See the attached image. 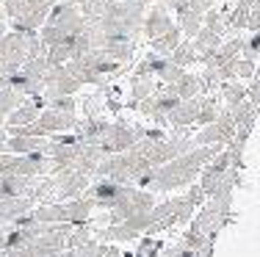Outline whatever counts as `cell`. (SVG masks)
Returning <instances> with one entry per match:
<instances>
[{
	"label": "cell",
	"mask_w": 260,
	"mask_h": 257,
	"mask_svg": "<svg viewBox=\"0 0 260 257\" xmlns=\"http://www.w3.org/2000/svg\"><path fill=\"white\" fill-rule=\"evenodd\" d=\"M164 89L169 91V94H175L177 100H188V97L202 94V81H200V75H197V72H188V69H185L175 83H166Z\"/></svg>",
	"instance_id": "9"
},
{
	"label": "cell",
	"mask_w": 260,
	"mask_h": 257,
	"mask_svg": "<svg viewBox=\"0 0 260 257\" xmlns=\"http://www.w3.org/2000/svg\"><path fill=\"white\" fill-rule=\"evenodd\" d=\"M155 89H158V81H155L152 75H144V72H133V78H130V105H136L139 100L150 97Z\"/></svg>",
	"instance_id": "10"
},
{
	"label": "cell",
	"mask_w": 260,
	"mask_h": 257,
	"mask_svg": "<svg viewBox=\"0 0 260 257\" xmlns=\"http://www.w3.org/2000/svg\"><path fill=\"white\" fill-rule=\"evenodd\" d=\"M180 39H183L180 28L172 25L166 33H160V36H155V39H150V50H152V53H160V56H169V53L177 47V42H180Z\"/></svg>",
	"instance_id": "12"
},
{
	"label": "cell",
	"mask_w": 260,
	"mask_h": 257,
	"mask_svg": "<svg viewBox=\"0 0 260 257\" xmlns=\"http://www.w3.org/2000/svg\"><path fill=\"white\" fill-rule=\"evenodd\" d=\"M169 61L185 69L188 64H200V56H197V50H194V45H191V39H180V42H177V47L169 53Z\"/></svg>",
	"instance_id": "13"
},
{
	"label": "cell",
	"mask_w": 260,
	"mask_h": 257,
	"mask_svg": "<svg viewBox=\"0 0 260 257\" xmlns=\"http://www.w3.org/2000/svg\"><path fill=\"white\" fill-rule=\"evenodd\" d=\"M221 39H224V36L213 33V30H210V28H205V25H202L200 30H197V36H194V39H191V45H194L197 56H200V61H202V58H208L210 53H213L216 47L221 45Z\"/></svg>",
	"instance_id": "11"
},
{
	"label": "cell",
	"mask_w": 260,
	"mask_h": 257,
	"mask_svg": "<svg viewBox=\"0 0 260 257\" xmlns=\"http://www.w3.org/2000/svg\"><path fill=\"white\" fill-rule=\"evenodd\" d=\"M3 144H6V130H0V152H3Z\"/></svg>",
	"instance_id": "20"
},
{
	"label": "cell",
	"mask_w": 260,
	"mask_h": 257,
	"mask_svg": "<svg viewBox=\"0 0 260 257\" xmlns=\"http://www.w3.org/2000/svg\"><path fill=\"white\" fill-rule=\"evenodd\" d=\"M141 138H147V130L144 127H136V125H127V122H114L105 127L103 138H100V150L103 152H125L127 146L139 144Z\"/></svg>",
	"instance_id": "5"
},
{
	"label": "cell",
	"mask_w": 260,
	"mask_h": 257,
	"mask_svg": "<svg viewBox=\"0 0 260 257\" xmlns=\"http://www.w3.org/2000/svg\"><path fill=\"white\" fill-rule=\"evenodd\" d=\"M42 108H45V100H42L39 94H36V97H22V102L9 114V119H6V127L30 125V122H36V116L42 114Z\"/></svg>",
	"instance_id": "8"
},
{
	"label": "cell",
	"mask_w": 260,
	"mask_h": 257,
	"mask_svg": "<svg viewBox=\"0 0 260 257\" xmlns=\"http://www.w3.org/2000/svg\"><path fill=\"white\" fill-rule=\"evenodd\" d=\"M3 33H6V20L0 17V36H3Z\"/></svg>",
	"instance_id": "21"
},
{
	"label": "cell",
	"mask_w": 260,
	"mask_h": 257,
	"mask_svg": "<svg viewBox=\"0 0 260 257\" xmlns=\"http://www.w3.org/2000/svg\"><path fill=\"white\" fill-rule=\"evenodd\" d=\"M80 83L67 64H50L45 72V83H42V100H53V97H75L80 91Z\"/></svg>",
	"instance_id": "4"
},
{
	"label": "cell",
	"mask_w": 260,
	"mask_h": 257,
	"mask_svg": "<svg viewBox=\"0 0 260 257\" xmlns=\"http://www.w3.org/2000/svg\"><path fill=\"white\" fill-rule=\"evenodd\" d=\"M255 61H249V58H244V56H238L233 61V78L235 81H249L252 75H255Z\"/></svg>",
	"instance_id": "17"
},
{
	"label": "cell",
	"mask_w": 260,
	"mask_h": 257,
	"mask_svg": "<svg viewBox=\"0 0 260 257\" xmlns=\"http://www.w3.org/2000/svg\"><path fill=\"white\" fill-rule=\"evenodd\" d=\"M30 207V199H0V222H14Z\"/></svg>",
	"instance_id": "15"
},
{
	"label": "cell",
	"mask_w": 260,
	"mask_h": 257,
	"mask_svg": "<svg viewBox=\"0 0 260 257\" xmlns=\"http://www.w3.org/2000/svg\"><path fill=\"white\" fill-rule=\"evenodd\" d=\"M39 56H45V45L36 30H6L0 36V75H11Z\"/></svg>",
	"instance_id": "1"
},
{
	"label": "cell",
	"mask_w": 260,
	"mask_h": 257,
	"mask_svg": "<svg viewBox=\"0 0 260 257\" xmlns=\"http://www.w3.org/2000/svg\"><path fill=\"white\" fill-rule=\"evenodd\" d=\"M246 28L249 30H257L260 28V0H255L249 9V20H246Z\"/></svg>",
	"instance_id": "19"
},
{
	"label": "cell",
	"mask_w": 260,
	"mask_h": 257,
	"mask_svg": "<svg viewBox=\"0 0 260 257\" xmlns=\"http://www.w3.org/2000/svg\"><path fill=\"white\" fill-rule=\"evenodd\" d=\"M257 58H260V56H257Z\"/></svg>",
	"instance_id": "22"
},
{
	"label": "cell",
	"mask_w": 260,
	"mask_h": 257,
	"mask_svg": "<svg viewBox=\"0 0 260 257\" xmlns=\"http://www.w3.org/2000/svg\"><path fill=\"white\" fill-rule=\"evenodd\" d=\"M233 136H235V122H233L230 111H219V116L205 125V130L197 133V141L200 144H221V141H230Z\"/></svg>",
	"instance_id": "6"
},
{
	"label": "cell",
	"mask_w": 260,
	"mask_h": 257,
	"mask_svg": "<svg viewBox=\"0 0 260 257\" xmlns=\"http://www.w3.org/2000/svg\"><path fill=\"white\" fill-rule=\"evenodd\" d=\"M67 69H70L83 86H105L111 78L122 75L127 66L116 64L114 58L105 56L100 47H94V50L83 53V56H78V58H70L67 61Z\"/></svg>",
	"instance_id": "2"
},
{
	"label": "cell",
	"mask_w": 260,
	"mask_h": 257,
	"mask_svg": "<svg viewBox=\"0 0 260 257\" xmlns=\"http://www.w3.org/2000/svg\"><path fill=\"white\" fill-rule=\"evenodd\" d=\"M219 94L224 97L227 108H233V105H238V102L246 100V86L241 81H224L219 86Z\"/></svg>",
	"instance_id": "14"
},
{
	"label": "cell",
	"mask_w": 260,
	"mask_h": 257,
	"mask_svg": "<svg viewBox=\"0 0 260 257\" xmlns=\"http://www.w3.org/2000/svg\"><path fill=\"white\" fill-rule=\"evenodd\" d=\"M210 155H213V150H210V146H205V150H197V152H191V155L177 158L175 163L164 166L160 171H147V174L139 177V180H141V186H150V188L180 186V182H188L191 177H194V171L200 169Z\"/></svg>",
	"instance_id": "3"
},
{
	"label": "cell",
	"mask_w": 260,
	"mask_h": 257,
	"mask_svg": "<svg viewBox=\"0 0 260 257\" xmlns=\"http://www.w3.org/2000/svg\"><path fill=\"white\" fill-rule=\"evenodd\" d=\"M20 102H22V94H17V91H11V89H0V125L9 119V114L14 111Z\"/></svg>",
	"instance_id": "16"
},
{
	"label": "cell",
	"mask_w": 260,
	"mask_h": 257,
	"mask_svg": "<svg viewBox=\"0 0 260 257\" xmlns=\"http://www.w3.org/2000/svg\"><path fill=\"white\" fill-rule=\"evenodd\" d=\"M172 25H175V20H172V11L158 0V6L147 9V14H144V22H141V39L150 42V39H155V36L166 33Z\"/></svg>",
	"instance_id": "7"
},
{
	"label": "cell",
	"mask_w": 260,
	"mask_h": 257,
	"mask_svg": "<svg viewBox=\"0 0 260 257\" xmlns=\"http://www.w3.org/2000/svg\"><path fill=\"white\" fill-rule=\"evenodd\" d=\"M246 100L260 111V69H255V75L249 78V86H246Z\"/></svg>",
	"instance_id": "18"
}]
</instances>
